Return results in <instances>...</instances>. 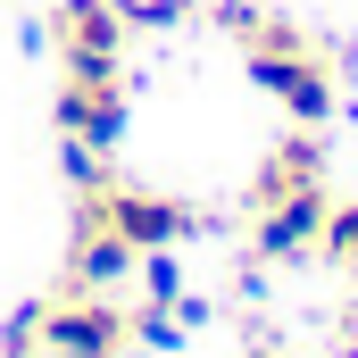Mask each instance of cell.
Returning a JSON list of instances; mask_svg holds the SVG:
<instances>
[{
	"label": "cell",
	"instance_id": "7a4b0ae2",
	"mask_svg": "<svg viewBox=\"0 0 358 358\" xmlns=\"http://www.w3.org/2000/svg\"><path fill=\"white\" fill-rule=\"evenodd\" d=\"M134 350V317L108 292H67L42 300V358H125Z\"/></svg>",
	"mask_w": 358,
	"mask_h": 358
},
{
	"label": "cell",
	"instance_id": "6da1fadb",
	"mask_svg": "<svg viewBox=\"0 0 358 358\" xmlns=\"http://www.w3.org/2000/svg\"><path fill=\"white\" fill-rule=\"evenodd\" d=\"M217 25L242 42L250 84L267 92L292 125H325V117H334V100H342V84H334V50H325L308 25L275 17V8H259V0H217Z\"/></svg>",
	"mask_w": 358,
	"mask_h": 358
},
{
	"label": "cell",
	"instance_id": "52a82bcc",
	"mask_svg": "<svg viewBox=\"0 0 358 358\" xmlns=\"http://www.w3.org/2000/svg\"><path fill=\"white\" fill-rule=\"evenodd\" d=\"M308 183H325V150H317V134L300 125V134H283L267 150V167L250 176V208H267V200H292V192H308Z\"/></svg>",
	"mask_w": 358,
	"mask_h": 358
},
{
	"label": "cell",
	"instance_id": "277c9868",
	"mask_svg": "<svg viewBox=\"0 0 358 358\" xmlns=\"http://www.w3.org/2000/svg\"><path fill=\"white\" fill-rule=\"evenodd\" d=\"M125 8L117 0H59L50 8V50L59 67H117L125 59Z\"/></svg>",
	"mask_w": 358,
	"mask_h": 358
},
{
	"label": "cell",
	"instance_id": "8992f818",
	"mask_svg": "<svg viewBox=\"0 0 358 358\" xmlns=\"http://www.w3.org/2000/svg\"><path fill=\"white\" fill-rule=\"evenodd\" d=\"M325 208H334V192H325V183H308V192H292V200L250 208V217H259L250 250H259V259H300V250H317V234H325Z\"/></svg>",
	"mask_w": 358,
	"mask_h": 358
},
{
	"label": "cell",
	"instance_id": "ba28073f",
	"mask_svg": "<svg viewBox=\"0 0 358 358\" xmlns=\"http://www.w3.org/2000/svg\"><path fill=\"white\" fill-rule=\"evenodd\" d=\"M317 259L325 267H342L358 283V200H334L325 208V234H317Z\"/></svg>",
	"mask_w": 358,
	"mask_h": 358
},
{
	"label": "cell",
	"instance_id": "3957f363",
	"mask_svg": "<svg viewBox=\"0 0 358 358\" xmlns=\"http://www.w3.org/2000/svg\"><path fill=\"white\" fill-rule=\"evenodd\" d=\"M50 125H59V142L117 150V134H125V76H117V67H59Z\"/></svg>",
	"mask_w": 358,
	"mask_h": 358
},
{
	"label": "cell",
	"instance_id": "5b68a950",
	"mask_svg": "<svg viewBox=\"0 0 358 358\" xmlns=\"http://www.w3.org/2000/svg\"><path fill=\"white\" fill-rule=\"evenodd\" d=\"M142 267V250L117 234V225H100V217H76V234H67V292H117L125 275Z\"/></svg>",
	"mask_w": 358,
	"mask_h": 358
}]
</instances>
